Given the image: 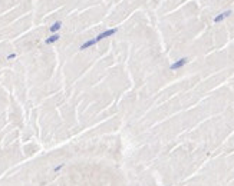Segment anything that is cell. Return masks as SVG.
Returning a JSON list of instances; mask_svg holds the SVG:
<instances>
[{
  "instance_id": "6da1fadb",
  "label": "cell",
  "mask_w": 234,
  "mask_h": 186,
  "mask_svg": "<svg viewBox=\"0 0 234 186\" xmlns=\"http://www.w3.org/2000/svg\"><path fill=\"white\" fill-rule=\"evenodd\" d=\"M118 32V27H112V29H106V30H103V32H100L99 34H96L95 36V40H96V43H99L102 40H105V39H108V37H112L115 33Z\"/></svg>"
},
{
  "instance_id": "7a4b0ae2",
  "label": "cell",
  "mask_w": 234,
  "mask_h": 186,
  "mask_svg": "<svg viewBox=\"0 0 234 186\" xmlns=\"http://www.w3.org/2000/svg\"><path fill=\"white\" fill-rule=\"evenodd\" d=\"M188 62H189L188 57H181V59L172 62V63L169 65V70H171V72H177V70H179V69H182Z\"/></svg>"
},
{
  "instance_id": "3957f363",
  "label": "cell",
  "mask_w": 234,
  "mask_h": 186,
  "mask_svg": "<svg viewBox=\"0 0 234 186\" xmlns=\"http://www.w3.org/2000/svg\"><path fill=\"white\" fill-rule=\"evenodd\" d=\"M231 13H233L231 10H224V11H221V13H218L217 16H214L212 22H214V23H221L223 20H225L227 17H230V16H231Z\"/></svg>"
},
{
  "instance_id": "277c9868",
  "label": "cell",
  "mask_w": 234,
  "mask_h": 186,
  "mask_svg": "<svg viewBox=\"0 0 234 186\" xmlns=\"http://www.w3.org/2000/svg\"><path fill=\"white\" fill-rule=\"evenodd\" d=\"M62 26H63L62 20H56V22H53L50 26H49V32H50V34H53V33H59V30L62 29Z\"/></svg>"
},
{
  "instance_id": "5b68a950",
  "label": "cell",
  "mask_w": 234,
  "mask_h": 186,
  "mask_svg": "<svg viewBox=\"0 0 234 186\" xmlns=\"http://www.w3.org/2000/svg\"><path fill=\"white\" fill-rule=\"evenodd\" d=\"M95 44H96V40H95V37H93V39H89V40H86L85 43L80 44V46H79V50H80V52H83V50L89 49V47L95 46Z\"/></svg>"
},
{
  "instance_id": "8992f818",
  "label": "cell",
  "mask_w": 234,
  "mask_h": 186,
  "mask_svg": "<svg viewBox=\"0 0 234 186\" xmlns=\"http://www.w3.org/2000/svg\"><path fill=\"white\" fill-rule=\"evenodd\" d=\"M59 39H60V34H59V33H53V34H50L49 37H46L45 43L46 44H53V43H56Z\"/></svg>"
},
{
  "instance_id": "52a82bcc",
  "label": "cell",
  "mask_w": 234,
  "mask_h": 186,
  "mask_svg": "<svg viewBox=\"0 0 234 186\" xmlns=\"http://www.w3.org/2000/svg\"><path fill=\"white\" fill-rule=\"evenodd\" d=\"M63 167H65V163H60V165H57V166H55V167H53V173H57V172H59L60 169H63Z\"/></svg>"
},
{
  "instance_id": "ba28073f",
  "label": "cell",
  "mask_w": 234,
  "mask_h": 186,
  "mask_svg": "<svg viewBox=\"0 0 234 186\" xmlns=\"http://www.w3.org/2000/svg\"><path fill=\"white\" fill-rule=\"evenodd\" d=\"M16 57H17V55H16V53H10V55H7V57H6V59H7V60H13V59H16Z\"/></svg>"
}]
</instances>
